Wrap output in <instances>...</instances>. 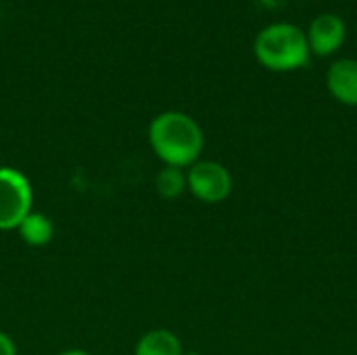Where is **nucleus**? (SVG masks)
<instances>
[{
    "mask_svg": "<svg viewBox=\"0 0 357 355\" xmlns=\"http://www.w3.org/2000/svg\"><path fill=\"white\" fill-rule=\"evenodd\" d=\"M59 355H90L88 352H84V349H67V352H61Z\"/></svg>",
    "mask_w": 357,
    "mask_h": 355,
    "instance_id": "9b49d317",
    "label": "nucleus"
},
{
    "mask_svg": "<svg viewBox=\"0 0 357 355\" xmlns=\"http://www.w3.org/2000/svg\"><path fill=\"white\" fill-rule=\"evenodd\" d=\"M326 88L339 103L357 107V61L339 59L326 71Z\"/></svg>",
    "mask_w": 357,
    "mask_h": 355,
    "instance_id": "423d86ee",
    "label": "nucleus"
},
{
    "mask_svg": "<svg viewBox=\"0 0 357 355\" xmlns=\"http://www.w3.org/2000/svg\"><path fill=\"white\" fill-rule=\"evenodd\" d=\"M253 54L270 71L276 73H289L303 69L310 63V44L307 33L295 23L278 21L266 25L255 42H253Z\"/></svg>",
    "mask_w": 357,
    "mask_h": 355,
    "instance_id": "f03ea898",
    "label": "nucleus"
},
{
    "mask_svg": "<svg viewBox=\"0 0 357 355\" xmlns=\"http://www.w3.org/2000/svg\"><path fill=\"white\" fill-rule=\"evenodd\" d=\"M21 241L29 247H46L54 236L52 220L42 211H31L17 228Z\"/></svg>",
    "mask_w": 357,
    "mask_h": 355,
    "instance_id": "6e6552de",
    "label": "nucleus"
},
{
    "mask_svg": "<svg viewBox=\"0 0 357 355\" xmlns=\"http://www.w3.org/2000/svg\"><path fill=\"white\" fill-rule=\"evenodd\" d=\"M186 184L195 199L207 205L226 201L232 192V176L218 161H197L186 172Z\"/></svg>",
    "mask_w": 357,
    "mask_h": 355,
    "instance_id": "20e7f679",
    "label": "nucleus"
},
{
    "mask_svg": "<svg viewBox=\"0 0 357 355\" xmlns=\"http://www.w3.org/2000/svg\"><path fill=\"white\" fill-rule=\"evenodd\" d=\"M184 355H201V354H197V352H190V354H184Z\"/></svg>",
    "mask_w": 357,
    "mask_h": 355,
    "instance_id": "f8f14e48",
    "label": "nucleus"
},
{
    "mask_svg": "<svg viewBox=\"0 0 357 355\" xmlns=\"http://www.w3.org/2000/svg\"><path fill=\"white\" fill-rule=\"evenodd\" d=\"M149 142L165 165L184 169L199 161L205 136L197 119L190 115L182 111H165L151 121Z\"/></svg>",
    "mask_w": 357,
    "mask_h": 355,
    "instance_id": "f257e3e1",
    "label": "nucleus"
},
{
    "mask_svg": "<svg viewBox=\"0 0 357 355\" xmlns=\"http://www.w3.org/2000/svg\"><path fill=\"white\" fill-rule=\"evenodd\" d=\"M0 355H17V345L15 341L0 331Z\"/></svg>",
    "mask_w": 357,
    "mask_h": 355,
    "instance_id": "9d476101",
    "label": "nucleus"
},
{
    "mask_svg": "<svg viewBox=\"0 0 357 355\" xmlns=\"http://www.w3.org/2000/svg\"><path fill=\"white\" fill-rule=\"evenodd\" d=\"M33 190L27 176L15 167H0V230H17L33 211Z\"/></svg>",
    "mask_w": 357,
    "mask_h": 355,
    "instance_id": "7ed1b4c3",
    "label": "nucleus"
},
{
    "mask_svg": "<svg viewBox=\"0 0 357 355\" xmlns=\"http://www.w3.org/2000/svg\"><path fill=\"white\" fill-rule=\"evenodd\" d=\"M155 188L157 192L163 197V199H178L184 195V190H188V184H186V172L180 169V167H172V165H165L157 178H155Z\"/></svg>",
    "mask_w": 357,
    "mask_h": 355,
    "instance_id": "1a4fd4ad",
    "label": "nucleus"
},
{
    "mask_svg": "<svg viewBox=\"0 0 357 355\" xmlns=\"http://www.w3.org/2000/svg\"><path fill=\"white\" fill-rule=\"evenodd\" d=\"M134 355H184V349L176 333L167 328H155L138 339Z\"/></svg>",
    "mask_w": 357,
    "mask_h": 355,
    "instance_id": "0eeeda50",
    "label": "nucleus"
},
{
    "mask_svg": "<svg viewBox=\"0 0 357 355\" xmlns=\"http://www.w3.org/2000/svg\"><path fill=\"white\" fill-rule=\"evenodd\" d=\"M305 33H307L310 50L316 56H331L345 44L347 25L335 13H322V15L314 17V21L310 23V29Z\"/></svg>",
    "mask_w": 357,
    "mask_h": 355,
    "instance_id": "39448f33",
    "label": "nucleus"
}]
</instances>
